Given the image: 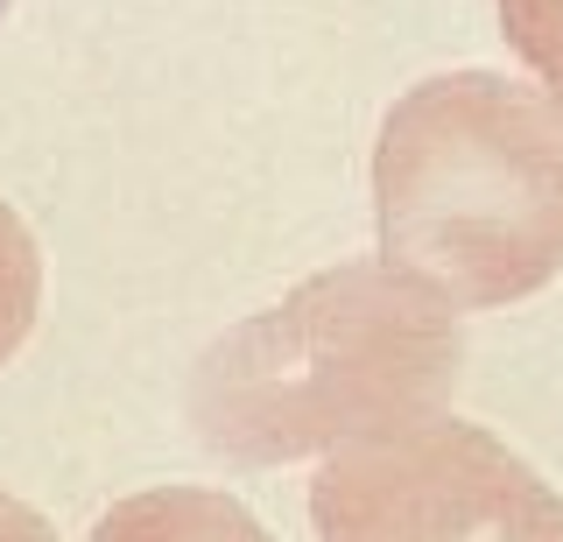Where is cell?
<instances>
[{
	"mask_svg": "<svg viewBox=\"0 0 563 542\" xmlns=\"http://www.w3.org/2000/svg\"><path fill=\"white\" fill-rule=\"evenodd\" d=\"M465 324L387 261H339L240 318L190 366V430L233 465L324 458L451 409Z\"/></svg>",
	"mask_w": 563,
	"mask_h": 542,
	"instance_id": "1",
	"label": "cell"
},
{
	"mask_svg": "<svg viewBox=\"0 0 563 542\" xmlns=\"http://www.w3.org/2000/svg\"><path fill=\"white\" fill-rule=\"evenodd\" d=\"M380 261L451 310H500L563 275V107L500 71L395 99L374 148Z\"/></svg>",
	"mask_w": 563,
	"mask_h": 542,
	"instance_id": "2",
	"label": "cell"
},
{
	"mask_svg": "<svg viewBox=\"0 0 563 542\" xmlns=\"http://www.w3.org/2000/svg\"><path fill=\"white\" fill-rule=\"evenodd\" d=\"M310 529L317 542H563V494L493 430L437 409L324 451Z\"/></svg>",
	"mask_w": 563,
	"mask_h": 542,
	"instance_id": "3",
	"label": "cell"
},
{
	"mask_svg": "<svg viewBox=\"0 0 563 542\" xmlns=\"http://www.w3.org/2000/svg\"><path fill=\"white\" fill-rule=\"evenodd\" d=\"M92 542H275L233 494L211 486H148L99 515Z\"/></svg>",
	"mask_w": 563,
	"mask_h": 542,
	"instance_id": "4",
	"label": "cell"
},
{
	"mask_svg": "<svg viewBox=\"0 0 563 542\" xmlns=\"http://www.w3.org/2000/svg\"><path fill=\"white\" fill-rule=\"evenodd\" d=\"M35 303H43V254H35L29 225L0 204V366L22 353Z\"/></svg>",
	"mask_w": 563,
	"mask_h": 542,
	"instance_id": "5",
	"label": "cell"
},
{
	"mask_svg": "<svg viewBox=\"0 0 563 542\" xmlns=\"http://www.w3.org/2000/svg\"><path fill=\"white\" fill-rule=\"evenodd\" d=\"M500 22L521 64L542 78V92L563 107V0H500Z\"/></svg>",
	"mask_w": 563,
	"mask_h": 542,
	"instance_id": "6",
	"label": "cell"
},
{
	"mask_svg": "<svg viewBox=\"0 0 563 542\" xmlns=\"http://www.w3.org/2000/svg\"><path fill=\"white\" fill-rule=\"evenodd\" d=\"M0 542H57V529H49V521L35 515L29 500L0 494Z\"/></svg>",
	"mask_w": 563,
	"mask_h": 542,
	"instance_id": "7",
	"label": "cell"
},
{
	"mask_svg": "<svg viewBox=\"0 0 563 542\" xmlns=\"http://www.w3.org/2000/svg\"><path fill=\"white\" fill-rule=\"evenodd\" d=\"M8 8H14V0H0V22H8Z\"/></svg>",
	"mask_w": 563,
	"mask_h": 542,
	"instance_id": "8",
	"label": "cell"
}]
</instances>
